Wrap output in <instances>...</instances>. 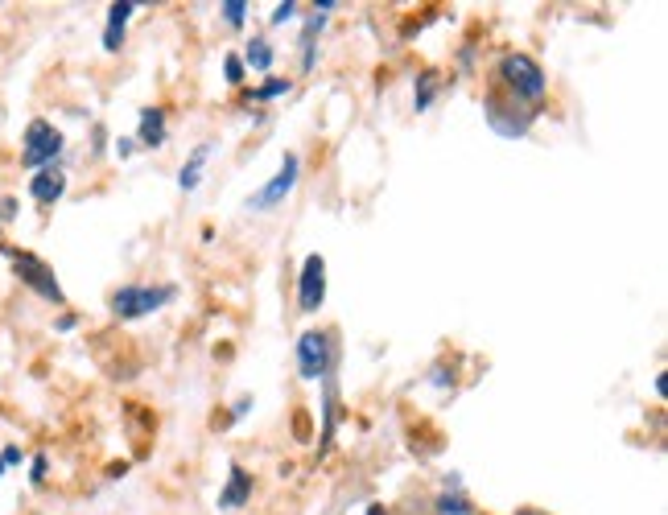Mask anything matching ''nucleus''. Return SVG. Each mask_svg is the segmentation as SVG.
<instances>
[{
    "instance_id": "f257e3e1",
    "label": "nucleus",
    "mask_w": 668,
    "mask_h": 515,
    "mask_svg": "<svg viewBox=\"0 0 668 515\" xmlns=\"http://www.w3.org/2000/svg\"><path fill=\"white\" fill-rule=\"evenodd\" d=\"M495 87H504L512 99L528 103V108H541V99L549 91V79L541 71V62L532 54H520V50H508L504 58L495 62Z\"/></svg>"
},
{
    "instance_id": "f03ea898",
    "label": "nucleus",
    "mask_w": 668,
    "mask_h": 515,
    "mask_svg": "<svg viewBox=\"0 0 668 515\" xmlns=\"http://www.w3.org/2000/svg\"><path fill=\"white\" fill-rule=\"evenodd\" d=\"M483 116H487L491 132H499L504 141H520V136H528V128L537 124L541 108H528V103L512 99L504 87H495V83H491L487 95H483Z\"/></svg>"
},
{
    "instance_id": "7ed1b4c3",
    "label": "nucleus",
    "mask_w": 668,
    "mask_h": 515,
    "mask_svg": "<svg viewBox=\"0 0 668 515\" xmlns=\"http://www.w3.org/2000/svg\"><path fill=\"white\" fill-rule=\"evenodd\" d=\"M178 297V285H124L112 293V314L124 322H137L157 314L161 305H170Z\"/></svg>"
},
{
    "instance_id": "20e7f679",
    "label": "nucleus",
    "mask_w": 668,
    "mask_h": 515,
    "mask_svg": "<svg viewBox=\"0 0 668 515\" xmlns=\"http://www.w3.org/2000/svg\"><path fill=\"white\" fill-rule=\"evenodd\" d=\"M62 149H66V136L50 120H29L25 141H21V165L25 169H46L62 157Z\"/></svg>"
},
{
    "instance_id": "39448f33",
    "label": "nucleus",
    "mask_w": 668,
    "mask_h": 515,
    "mask_svg": "<svg viewBox=\"0 0 668 515\" xmlns=\"http://www.w3.org/2000/svg\"><path fill=\"white\" fill-rule=\"evenodd\" d=\"M5 256L13 260V272H17L21 285H29L33 293L46 297V301H54V305H66V293H62L54 268H50L46 260H38L33 252H17V248H5Z\"/></svg>"
},
{
    "instance_id": "423d86ee",
    "label": "nucleus",
    "mask_w": 668,
    "mask_h": 515,
    "mask_svg": "<svg viewBox=\"0 0 668 515\" xmlns=\"http://www.w3.org/2000/svg\"><path fill=\"white\" fill-rule=\"evenodd\" d=\"M334 338L330 330H306L297 338V371H302V380H322L326 371H334Z\"/></svg>"
},
{
    "instance_id": "0eeeda50",
    "label": "nucleus",
    "mask_w": 668,
    "mask_h": 515,
    "mask_svg": "<svg viewBox=\"0 0 668 515\" xmlns=\"http://www.w3.org/2000/svg\"><path fill=\"white\" fill-rule=\"evenodd\" d=\"M297 178H302V157H297V153H285L281 157V169H277V174L269 178V182H264L252 198H248V211H277V206L293 194V186H297Z\"/></svg>"
},
{
    "instance_id": "6e6552de",
    "label": "nucleus",
    "mask_w": 668,
    "mask_h": 515,
    "mask_svg": "<svg viewBox=\"0 0 668 515\" xmlns=\"http://www.w3.org/2000/svg\"><path fill=\"white\" fill-rule=\"evenodd\" d=\"M326 301V260L318 252H310L302 260V272H297V309L302 314H314Z\"/></svg>"
},
{
    "instance_id": "1a4fd4ad",
    "label": "nucleus",
    "mask_w": 668,
    "mask_h": 515,
    "mask_svg": "<svg viewBox=\"0 0 668 515\" xmlns=\"http://www.w3.org/2000/svg\"><path fill=\"white\" fill-rule=\"evenodd\" d=\"M334 429H339V380H334V371H326L322 375V441H318V458L330 454Z\"/></svg>"
},
{
    "instance_id": "9d476101",
    "label": "nucleus",
    "mask_w": 668,
    "mask_h": 515,
    "mask_svg": "<svg viewBox=\"0 0 668 515\" xmlns=\"http://www.w3.org/2000/svg\"><path fill=\"white\" fill-rule=\"evenodd\" d=\"M29 194L38 206H54L62 194H66V174H62V165H46L38 169V174L29 178Z\"/></svg>"
},
{
    "instance_id": "9b49d317",
    "label": "nucleus",
    "mask_w": 668,
    "mask_h": 515,
    "mask_svg": "<svg viewBox=\"0 0 668 515\" xmlns=\"http://www.w3.org/2000/svg\"><path fill=\"white\" fill-rule=\"evenodd\" d=\"M141 149H161L170 141V128H165V108H141V124L137 136H132Z\"/></svg>"
},
{
    "instance_id": "f8f14e48",
    "label": "nucleus",
    "mask_w": 668,
    "mask_h": 515,
    "mask_svg": "<svg viewBox=\"0 0 668 515\" xmlns=\"http://www.w3.org/2000/svg\"><path fill=\"white\" fill-rule=\"evenodd\" d=\"M248 499H252V474L244 466H231L227 470V487L219 491V511H240Z\"/></svg>"
},
{
    "instance_id": "ddd939ff",
    "label": "nucleus",
    "mask_w": 668,
    "mask_h": 515,
    "mask_svg": "<svg viewBox=\"0 0 668 515\" xmlns=\"http://www.w3.org/2000/svg\"><path fill=\"white\" fill-rule=\"evenodd\" d=\"M137 9H141L137 0H116V5H108V25H104V50L108 54H116L124 46V25Z\"/></svg>"
},
{
    "instance_id": "4468645a",
    "label": "nucleus",
    "mask_w": 668,
    "mask_h": 515,
    "mask_svg": "<svg viewBox=\"0 0 668 515\" xmlns=\"http://www.w3.org/2000/svg\"><path fill=\"white\" fill-rule=\"evenodd\" d=\"M215 149H219L215 141H203V145H198V149L190 153V161L178 169V186H182L186 194H194V190H198V182H203V169H207V161L215 157Z\"/></svg>"
},
{
    "instance_id": "2eb2a0df",
    "label": "nucleus",
    "mask_w": 668,
    "mask_h": 515,
    "mask_svg": "<svg viewBox=\"0 0 668 515\" xmlns=\"http://www.w3.org/2000/svg\"><path fill=\"white\" fill-rule=\"evenodd\" d=\"M322 25H326V13L314 9L306 17V29H302V75H310L314 62H318V33H322Z\"/></svg>"
},
{
    "instance_id": "dca6fc26",
    "label": "nucleus",
    "mask_w": 668,
    "mask_h": 515,
    "mask_svg": "<svg viewBox=\"0 0 668 515\" xmlns=\"http://www.w3.org/2000/svg\"><path fill=\"white\" fill-rule=\"evenodd\" d=\"M273 62H277V50L269 46V38H252V42H248L244 66H252L256 75H264V71H273Z\"/></svg>"
},
{
    "instance_id": "f3484780",
    "label": "nucleus",
    "mask_w": 668,
    "mask_h": 515,
    "mask_svg": "<svg viewBox=\"0 0 668 515\" xmlns=\"http://www.w3.org/2000/svg\"><path fill=\"white\" fill-rule=\"evenodd\" d=\"M438 75H433V71H421L417 75V91H413V108L417 112H429V103H433V95H438Z\"/></svg>"
},
{
    "instance_id": "a211bd4d",
    "label": "nucleus",
    "mask_w": 668,
    "mask_h": 515,
    "mask_svg": "<svg viewBox=\"0 0 668 515\" xmlns=\"http://www.w3.org/2000/svg\"><path fill=\"white\" fill-rule=\"evenodd\" d=\"M471 499H466L462 491H442L438 495V515H471Z\"/></svg>"
},
{
    "instance_id": "6ab92c4d",
    "label": "nucleus",
    "mask_w": 668,
    "mask_h": 515,
    "mask_svg": "<svg viewBox=\"0 0 668 515\" xmlns=\"http://www.w3.org/2000/svg\"><path fill=\"white\" fill-rule=\"evenodd\" d=\"M293 91V83L289 79H269L264 87H256L252 95H248V103H264V99H281V95H289Z\"/></svg>"
},
{
    "instance_id": "aec40b11",
    "label": "nucleus",
    "mask_w": 668,
    "mask_h": 515,
    "mask_svg": "<svg viewBox=\"0 0 668 515\" xmlns=\"http://www.w3.org/2000/svg\"><path fill=\"white\" fill-rule=\"evenodd\" d=\"M219 9H223V21H227L231 29H240V25L248 21V5H244V0H223Z\"/></svg>"
},
{
    "instance_id": "412c9836",
    "label": "nucleus",
    "mask_w": 668,
    "mask_h": 515,
    "mask_svg": "<svg viewBox=\"0 0 668 515\" xmlns=\"http://www.w3.org/2000/svg\"><path fill=\"white\" fill-rule=\"evenodd\" d=\"M223 71H227V83H231V87H240V83H244V58H240V54H227V58H223Z\"/></svg>"
},
{
    "instance_id": "4be33fe9",
    "label": "nucleus",
    "mask_w": 668,
    "mask_h": 515,
    "mask_svg": "<svg viewBox=\"0 0 668 515\" xmlns=\"http://www.w3.org/2000/svg\"><path fill=\"white\" fill-rule=\"evenodd\" d=\"M293 17H297V0H281V5L273 9V25H285Z\"/></svg>"
},
{
    "instance_id": "5701e85b",
    "label": "nucleus",
    "mask_w": 668,
    "mask_h": 515,
    "mask_svg": "<svg viewBox=\"0 0 668 515\" xmlns=\"http://www.w3.org/2000/svg\"><path fill=\"white\" fill-rule=\"evenodd\" d=\"M248 412H252V396H240V400H236V408H231V421H244Z\"/></svg>"
},
{
    "instance_id": "b1692460",
    "label": "nucleus",
    "mask_w": 668,
    "mask_h": 515,
    "mask_svg": "<svg viewBox=\"0 0 668 515\" xmlns=\"http://www.w3.org/2000/svg\"><path fill=\"white\" fill-rule=\"evenodd\" d=\"M46 466H50V462H46V454H38V458H33V474H29L33 483H46Z\"/></svg>"
},
{
    "instance_id": "393cba45",
    "label": "nucleus",
    "mask_w": 668,
    "mask_h": 515,
    "mask_svg": "<svg viewBox=\"0 0 668 515\" xmlns=\"http://www.w3.org/2000/svg\"><path fill=\"white\" fill-rule=\"evenodd\" d=\"M132 149H137V141H132V136H120V141H116V153H120V157H132Z\"/></svg>"
},
{
    "instance_id": "a878e982",
    "label": "nucleus",
    "mask_w": 668,
    "mask_h": 515,
    "mask_svg": "<svg viewBox=\"0 0 668 515\" xmlns=\"http://www.w3.org/2000/svg\"><path fill=\"white\" fill-rule=\"evenodd\" d=\"M0 462H5V466H13V462H21V450H17V445H9V450H5V454H0Z\"/></svg>"
},
{
    "instance_id": "bb28decb",
    "label": "nucleus",
    "mask_w": 668,
    "mask_h": 515,
    "mask_svg": "<svg viewBox=\"0 0 668 515\" xmlns=\"http://www.w3.org/2000/svg\"><path fill=\"white\" fill-rule=\"evenodd\" d=\"M367 515H388V511H384L380 503H372V507H367Z\"/></svg>"
},
{
    "instance_id": "cd10ccee",
    "label": "nucleus",
    "mask_w": 668,
    "mask_h": 515,
    "mask_svg": "<svg viewBox=\"0 0 668 515\" xmlns=\"http://www.w3.org/2000/svg\"><path fill=\"white\" fill-rule=\"evenodd\" d=\"M516 515H545V511H537V507H524V511H516Z\"/></svg>"
},
{
    "instance_id": "c85d7f7f",
    "label": "nucleus",
    "mask_w": 668,
    "mask_h": 515,
    "mask_svg": "<svg viewBox=\"0 0 668 515\" xmlns=\"http://www.w3.org/2000/svg\"><path fill=\"white\" fill-rule=\"evenodd\" d=\"M0 474H5V462H0Z\"/></svg>"
}]
</instances>
